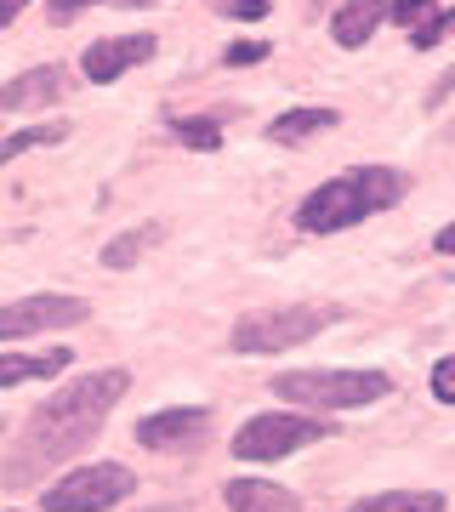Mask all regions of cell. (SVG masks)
<instances>
[{"label":"cell","mask_w":455,"mask_h":512,"mask_svg":"<svg viewBox=\"0 0 455 512\" xmlns=\"http://www.w3.org/2000/svg\"><path fill=\"white\" fill-rule=\"evenodd\" d=\"M126 393H131V370H120V365L63 382L35 416L23 421V433L12 439V456H6V467H0V484L18 490V484H35L40 473L74 461L97 433H103V416H109Z\"/></svg>","instance_id":"obj_1"},{"label":"cell","mask_w":455,"mask_h":512,"mask_svg":"<svg viewBox=\"0 0 455 512\" xmlns=\"http://www.w3.org/2000/svg\"><path fill=\"white\" fill-rule=\"evenodd\" d=\"M404 194H410V177H404L399 165H353L342 177L319 183L313 194H302L296 228L302 234H342V228H359L376 211H393Z\"/></svg>","instance_id":"obj_2"},{"label":"cell","mask_w":455,"mask_h":512,"mask_svg":"<svg viewBox=\"0 0 455 512\" xmlns=\"http://www.w3.org/2000/svg\"><path fill=\"white\" fill-rule=\"evenodd\" d=\"M342 319L336 302H291V308H256L245 319H234V336L228 348L234 353H285V348H302L313 342L319 330H330Z\"/></svg>","instance_id":"obj_3"},{"label":"cell","mask_w":455,"mask_h":512,"mask_svg":"<svg viewBox=\"0 0 455 512\" xmlns=\"http://www.w3.org/2000/svg\"><path fill=\"white\" fill-rule=\"evenodd\" d=\"M273 399L302 404V410H359L393 393L382 370H285L273 376Z\"/></svg>","instance_id":"obj_4"},{"label":"cell","mask_w":455,"mask_h":512,"mask_svg":"<svg viewBox=\"0 0 455 512\" xmlns=\"http://www.w3.org/2000/svg\"><path fill=\"white\" fill-rule=\"evenodd\" d=\"M137 490V473L120 461H91V467H69V473L46 484L40 507L46 512H109Z\"/></svg>","instance_id":"obj_5"},{"label":"cell","mask_w":455,"mask_h":512,"mask_svg":"<svg viewBox=\"0 0 455 512\" xmlns=\"http://www.w3.org/2000/svg\"><path fill=\"white\" fill-rule=\"evenodd\" d=\"M325 433H330V421H313L302 410H262V416H251L234 433V456L239 461H279V456H291V450L319 444Z\"/></svg>","instance_id":"obj_6"},{"label":"cell","mask_w":455,"mask_h":512,"mask_svg":"<svg viewBox=\"0 0 455 512\" xmlns=\"http://www.w3.org/2000/svg\"><path fill=\"white\" fill-rule=\"evenodd\" d=\"M86 302L80 296H57V291H40V296H18L0 308V342H23V336H40V330H69L86 319Z\"/></svg>","instance_id":"obj_7"},{"label":"cell","mask_w":455,"mask_h":512,"mask_svg":"<svg viewBox=\"0 0 455 512\" xmlns=\"http://www.w3.org/2000/svg\"><path fill=\"white\" fill-rule=\"evenodd\" d=\"M160 52V40L154 35H109V40H91L86 57H80V74H86L91 86H109L120 74H131L137 63Z\"/></svg>","instance_id":"obj_8"},{"label":"cell","mask_w":455,"mask_h":512,"mask_svg":"<svg viewBox=\"0 0 455 512\" xmlns=\"http://www.w3.org/2000/svg\"><path fill=\"white\" fill-rule=\"evenodd\" d=\"M211 433V410L200 404H177V410H154L137 421V444L143 450H182V444H200Z\"/></svg>","instance_id":"obj_9"},{"label":"cell","mask_w":455,"mask_h":512,"mask_svg":"<svg viewBox=\"0 0 455 512\" xmlns=\"http://www.w3.org/2000/svg\"><path fill=\"white\" fill-rule=\"evenodd\" d=\"M63 92H69V69H63V63H40V69H23L18 80L0 86V109L35 114V109H46V103H57Z\"/></svg>","instance_id":"obj_10"},{"label":"cell","mask_w":455,"mask_h":512,"mask_svg":"<svg viewBox=\"0 0 455 512\" xmlns=\"http://www.w3.org/2000/svg\"><path fill=\"white\" fill-rule=\"evenodd\" d=\"M222 501H228V512H308L302 495H291L285 484H273V478H228L222 484Z\"/></svg>","instance_id":"obj_11"},{"label":"cell","mask_w":455,"mask_h":512,"mask_svg":"<svg viewBox=\"0 0 455 512\" xmlns=\"http://www.w3.org/2000/svg\"><path fill=\"white\" fill-rule=\"evenodd\" d=\"M74 365L69 348H46V353H0V387L40 382V376H63Z\"/></svg>","instance_id":"obj_12"},{"label":"cell","mask_w":455,"mask_h":512,"mask_svg":"<svg viewBox=\"0 0 455 512\" xmlns=\"http://www.w3.org/2000/svg\"><path fill=\"white\" fill-rule=\"evenodd\" d=\"M336 126H342L336 109H285L279 120H268V143L296 148V143H308V137H319V131H336Z\"/></svg>","instance_id":"obj_13"},{"label":"cell","mask_w":455,"mask_h":512,"mask_svg":"<svg viewBox=\"0 0 455 512\" xmlns=\"http://www.w3.org/2000/svg\"><path fill=\"white\" fill-rule=\"evenodd\" d=\"M387 18V0H342V12L330 18V35H336V46H364V40L376 35V23Z\"/></svg>","instance_id":"obj_14"},{"label":"cell","mask_w":455,"mask_h":512,"mask_svg":"<svg viewBox=\"0 0 455 512\" xmlns=\"http://www.w3.org/2000/svg\"><path fill=\"white\" fill-rule=\"evenodd\" d=\"M347 512H444V495L438 490H382V495H364Z\"/></svg>","instance_id":"obj_15"},{"label":"cell","mask_w":455,"mask_h":512,"mask_svg":"<svg viewBox=\"0 0 455 512\" xmlns=\"http://www.w3.org/2000/svg\"><path fill=\"white\" fill-rule=\"evenodd\" d=\"M69 137V120H46V126H29V131H12V137H0V165H12L18 154L29 148H46V143H63Z\"/></svg>","instance_id":"obj_16"},{"label":"cell","mask_w":455,"mask_h":512,"mask_svg":"<svg viewBox=\"0 0 455 512\" xmlns=\"http://www.w3.org/2000/svg\"><path fill=\"white\" fill-rule=\"evenodd\" d=\"M171 131H177V143L200 148V154L222 148V126L211 120V114H177V120H171Z\"/></svg>","instance_id":"obj_17"},{"label":"cell","mask_w":455,"mask_h":512,"mask_svg":"<svg viewBox=\"0 0 455 512\" xmlns=\"http://www.w3.org/2000/svg\"><path fill=\"white\" fill-rule=\"evenodd\" d=\"M148 239H154V228H131V234H120L114 245H103V268H131V262L143 256Z\"/></svg>","instance_id":"obj_18"},{"label":"cell","mask_w":455,"mask_h":512,"mask_svg":"<svg viewBox=\"0 0 455 512\" xmlns=\"http://www.w3.org/2000/svg\"><path fill=\"white\" fill-rule=\"evenodd\" d=\"M450 29H455V6H444V12H433L421 29H410V46H416V52H433V46L450 35Z\"/></svg>","instance_id":"obj_19"},{"label":"cell","mask_w":455,"mask_h":512,"mask_svg":"<svg viewBox=\"0 0 455 512\" xmlns=\"http://www.w3.org/2000/svg\"><path fill=\"white\" fill-rule=\"evenodd\" d=\"M433 12H438L433 0H387V18L404 23V29H421V23L433 18Z\"/></svg>","instance_id":"obj_20"},{"label":"cell","mask_w":455,"mask_h":512,"mask_svg":"<svg viewBox=\"0 0 455 512\" xmlns=\"http://www.w3.org/2000/svg\"><path fill=\"white\" fill-rule=\"evenodd\" d=\"M262 57H268V40H234V46L222 52V63H228V69H251Z\"/></svg>","instance_id":"obj_21"},{"label":"cell","mask_w":455,"mask_h":512,"mask_svg":"<svg viewBox=\"0 0 455 512\" xmlns=\"http://www.w3.org/2000/svg\"><path fill=\"white\" fill-rule=\"evenodd\" d=\"M433 399L438 404H455V353H444L433 365Z\"/></svg>","instance_id":"obj_22"},{"label":"cell","mask_w":455,"mask_h":512,"mask_svg":"<svg viewBox=\"0 0 455 512\" xmlns=\"http://www.w3.org/2000/svg\"><path fill=\"white\" fill-rule=\"evenodd\" d=\"M228 18H239V23H262V18H268V0H228Z\"/></svg>","instance_id":"obj_23"},{"label":"cell","mask_w":455,"mask_h":512,"mask_svg":"<svg viewBox=\"0 0 455 512\" xmlns=\"http://www.w3.org/2000/svg\"><path fill=\"white\" fill-rule=\"evenodd\" d=\"M80 6H86V0H52V23H74Z\"/></svg>","instance_id":"obj_24"},{"label":"cell","mask_w":455,"mask_h":512,"mask_svg":"<svg viewBox=\"0 0 455 512\" xmlns=\"http://www.w3.org/2000/svg\"><path fill=\"white\" fill-rule=\"evenodd\" d=\"M433 251L438 256H455V222H444V228L433 234Z\"/></svg>","instance_id":"obj_25"},{"label":"cell","mask_w":455,"mask_h":512,"mask_svg":"<svg viewBox=\"0 0 455 512\" xmlns=\"http://www.w3.org/2000/svg\"><path fill=\"white\" fill-rule=\"evenodd\" d=\"M23 6H29V0H0V29H6V23H12V18H18V12H23Z\"/></svg>","instance_id":"obj_26"},{"label":"cell","mask_w":455,"mask_h":512,"mask_svg":"<svg viewBox=\"0 0 455 512\" xmlns=\"http://www.w3.org/2000/svg\"><path fill=\"white\" fill-rule=\"evenodd\" d=\"M455 92V69L450 74H444V80H438V86H433V97H427V103H444V97H450Z\"/></svg>","instance_id":"obj_27"},{"label":"cell","mask_w":455,"mask_h":512,"mask_svg":"<svg viewBox=\"0 0 455 512\" xmlns=\"http://www.w3.org/2000/svg\"><path fill=\"white\" fill-rule=\"evenodd\" d=\"M109 6H154V0H109Z\"/></svg>","instance_id":"obj_28"},{"label":"cell","mask_w":455,"mask_h":512,"mask_svg":"<svg viewBox=\"0 0 455 512\" xmlns=\"http://www.w3.org/2000/svg\"><path fill=\"white\" fill-rule=\"evenodd\" d=\"M450 131H455V126H450Z\"/></svg>","instance_id":"obj_29"}]
</instances>
